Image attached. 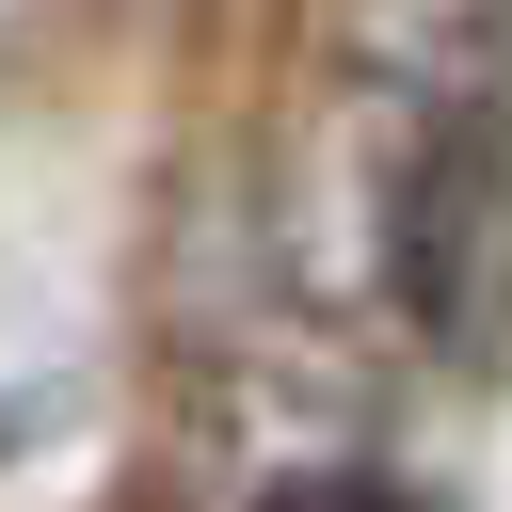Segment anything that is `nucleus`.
Instances as JSON below:
<instances>
[{
	"instance_id": "obj_1",
	"label": "nucleus",
	"mask_w": 512,
	"mask_h": 512,
	"mask_svg": "<svg viewBox=\"0 0 512 512\" xmlns=\"http://www.w3.org/2000/svg\"><path fill=\"white\" fill-rule=\"evenodd\" d=\"M272 512H416V496H400V480H288Z\"/></svg>"
}]
</instances>
